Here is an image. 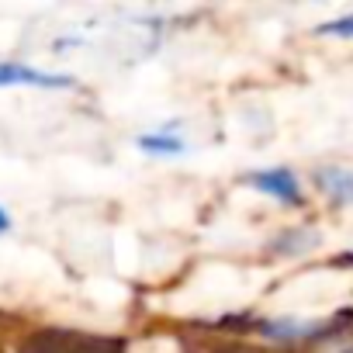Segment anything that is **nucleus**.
<instances>
[{
    "label": "nucleus",
    "instance_id": "1",
    "mask_svg": "<svg viewBox=\"0 0 353 353\" xmlns=\"http://www.w3.org/2000/svg\"><path fill=\"white\" fill-rule=\"evenodd\" d=\"M21 353H125V346L121 339H108V336L73 332V329H42L21 346Z\"/></svg>",
    "mask_w": 353,
    "mask_h": 353
},
{
    "label": "nucleus",
    "instance_id": "4",
    "mask_svg": "<svg viewBox=\"0 0 353 353\" xmlns=\"http://www.w3.org/2000/svg\"><path fill=\"white\" fill-rule=\"evenodd\" d=\"M319 188L325 194H332L336 201H353V173L343 170V166H329V170H319Z\"/></svg>",
    "mask_w": 353,
    "mask_h": 353
},
{
    "label": "nucleus",
    "instance_id": "5",
    "mask_svg": "<svg viewBox=\"0 0 353 353\" xmlns=\"http://www.w3.org/2000/svg\"><path fill=\"white\" fill-rule=\"evenodd\" d=\"M139 149L149 156H181L188 149V142L170 132H152V135H139Z\"/></svg>",
    "mask_w": 353,
    "mask_h": 353
},
{
    "label": "nucleus",
    "instance_id": "3",
    "mask_svg": "<svg viewBox=\"0 0 353 353\" xmlns=\"http://www.w3.org/2000/svg\"><path fill=\"white\" fill-rule=\"evenodd\" d=\"M0 87H42V90H63L73 87V77L49 73L28 63H0Z\"/></svg>",
    "mask_w": 353,
    "mask_h": 353
},
{
    "label": "nucleus",
    "instance_id": "6",
    "mask_svg": "<svg viewBox=\"0 0 353 353\" xmlns=\"http://www.w3.org/2000/svg\"><path fill=\"white\" fill-rule=\"evenodd\" d=\"M319 35H329V39H353V14L346 18H336V21H325L315 28Z\"/></svg>",
    "mask_w": 353,
    "mask_h": 353
},
{
    "label": "nucleus",
    "instance_id": "2",
    "mask_svg": "<svg viewBox=\"0 0 353 353\" xmlns=\"http://www.w3.org/2000/svg\"><path fill=\"white\" fill-rule=\"evenodd\" d=\"M246 184L256 188L260 194L281 201V205H301V188H298V176L288 166H267L246 176Z\"/></svg>",
    "mask_w": 353,
    "mask_h": 353
},
{
    "label": "nucleus",
    "instance_id": "7",
    "mask_svg": "<svg viewBox=\"0 0 353 353\" xmlns=\"http://www.w3.org/2000/svg\"><path fill=\"white\" fill-rule=\"evenodd\" d=\"M8 229H11V215H8L4 208H0V236H4Z\"/></svg>",
    "mask_w": 353,
    "mask_h": 353
}]
</instances>
